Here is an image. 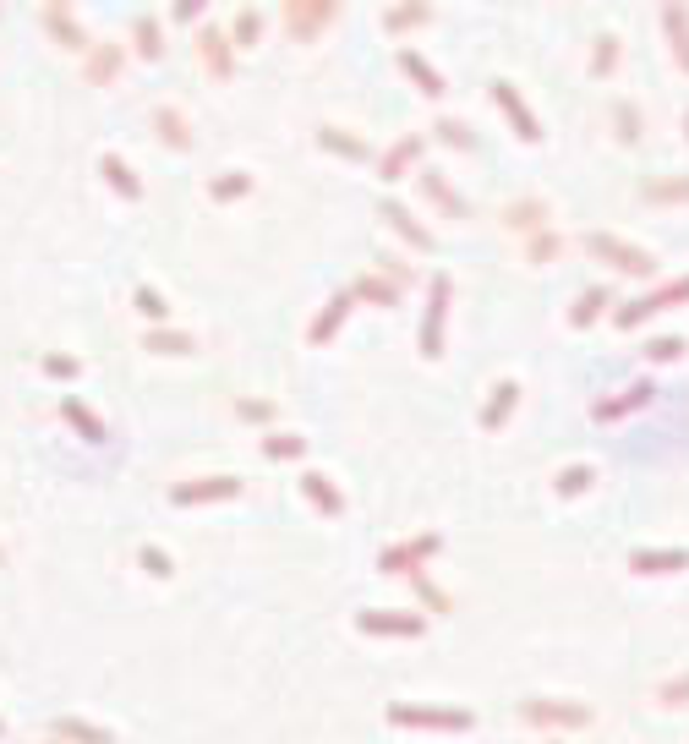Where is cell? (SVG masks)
I'll list each match as a JSON object with an SVG mask.
<instances>
[{
    "instance_id": "47",
    "label": "cell",
    "mask_w": 689,
    "mask_h": 744,
    "mask_svg": "<svg viewBox=\"0 0 689 744\" xmlns=\"http://www.w3.org/2000/svg\"><path fill=\"white\" fill-rule=\"evenodd\" d=\"M236 416H241V422H274V416H279V405L274 400H258V394H241V400H236Z\"/></svg>"
},
{
    "instance_id": "29",
    "label": "cell",
    "mask_w": 689,
    "mask_h": 744,
    "mask_svg": "<svg viewBox=\"0 0 689 744\" xmlns=\"http://www.w3.org/2000/svg\"><path fill=\"white\" fill-rule=\"evenodd\" d=\"M99 176L110 181V186H115V192H121V197H132V203H137V197H143V176H137V170L126 165L121 154H115V148H104V154H99Z\"/></svg>"
},
{
    "instance_id": "20",
    "label": "cell",
    "mask_w": 689,
    "mask_h": 744,
    "mask_svg": "<svg viewBox=\"0 0 689 744\" xmlns=\"http://www.w3.org/2000/svg\"><path fill=\"white\" fill-rule=\"evenodd\" d=\"M318 143L329 148V154L350 159V165H367V159H378V148H372L367 137L350 132V126H334V121H323V126H318Z\"/></svg>"
},
{
    "instance_id": "19",
    "label": "cell",
    "mask_w": 689,
    "mask_h": 744,
    "mask_svg": "<svg viewBox=\"0 0 689 744\" xmlns=\"http://www.w3.org/2000/svg\"><path fill=\"white\" fill-rule=\"evenodd\" d=\"M350 307H356V290H350V285H345V290H334V296L318 307V318L307 323V340H312V345H329L334 334H340V323L350 318Z\"/></svg>"
},
{
    "instance_id": "42",
    "label": "cell",
    "mask_w": 689,
    "mask_h": 744,
    "mask_svg": "<svg viewBox=\"0 0 689 744\" xmlns=\"http://www.w3.org/2000/svg\"><path fill=\"white\" fill-rule=\"evenodd\" d=\"M591 476H597V471H591L586 460L558 465V471H553V493H558V498H575V493H586V487H591Z\"/></svg>"
},
{
    "instance_id": "49",
    "label": "cell",
    "mask_w": 689,
    "mask_h": 744,
    "mask_svg": "<svg viewBox=\"0 0 689 744\" xmlns=\"http://www.w3.org/2000/svg\"><path fill=\"white\" fill-rule=\"evenodd\" d=\"M137 558H143L148 575H159V580H170V575H175V558L159 548V542H137Z\"/></svg>"
},
{
    "instance_id": "11",
    "label": "cell",
    "mask_w": 689,
    "mask_h": 744,
    "mask_svg": "<svg viewBox=\"0 0 689 744\" xmlns=\"http://www.w3.org/2000/svg\"><path fill=\"white\" fill-rule=\"evenodd\" d=\"M197 61H203L208 77H236V39H230V28H219V22H203L197 28Z\"/></svg>"
},
{
    "instance_id": "26",
    "label": "cell",
    "mask_w": 689,
    "mask_h": 744,
    "mask_svg": "<svg viewBox=\"0 0 689 744\" xmlns=\"http://www.w3.org/2000/svg\"><path fill=\"white\" fill-rule=\"evenodd\" d=\"M50 739H61V744H115V734L104 723H88V717H77V712H61L50 723Z\"/></svg>"
},
{
    "instance_id": "28",
    "label": "cell",
    "mask_w": 689,
    "mask_h": 744,
    "mask_svg": "<svg viewBox=\"0 0 689 744\" xmlns=\"http://www.w3.org/2000/svg\"><path fill=\"white\" fill-rule=\"evenodd\" d=\"M607 307H613V290H607V285H586L575 301H569V329H591Z\"/></svg>"
},
{
    "instance_id": "41",
    "label": "cell",
    "mask_w": 689,
    "mask_h": 744,
    "mask_svg": "<svg viewBox=\"0 0 689 744\" xmlns=\"http://www.w3.org/2000/svg\"><path fill=\"white\" fill-rule=\"evenodd\" d=\"M263 33V6H241L236 17H230V39H236V50H252Z\"/></svg>"
},
{
    "instance_id": "25",
    "label": "cell",
    "mask_w": 689,
    "mask_h": 744,
    "mask_svg": "<svg viewBox=\"0 0 689 744\" xmlns=\"http://www.w3.org/2000/svg\"><path fill=\"white\" fill-rule=\"evenodd\" d=\"M301 498H307L318 515H329V520H334V515H345V493L334 487V476H329V471H307V476H301Z\"/></svg>"
},
{
    "instance_id": "3",
    "label": "cell",
    "mask_w": 689,
    "mask_h": 744,
    "mask_svg": "<svg viewBox=\"0 0 689 744\" xmlns=\"http://www.w3.org/2000/svg\"><path fill=\"white\" fill-rule=\"evenodd\" d=\"M383 717L394 728H438V734H465L476 723L471 706H422V701H394Z\"/></svg>"
},
{
    "instance_id": "34",
    "label": "cell",
    "mask_w": 689,
    "mask_h": 744,
    "mask_svg": "<svg viewBox=\"0 0 689 744\" xmlns=\"http://www.w3.org/2000/svg\"><path fill=\"white\" fill-rule=\"evenodd\" d=\"M143 351H154V356H192L197 340L186 329H170V323H165V329H148L143 334Z\"/></svg>"
},
{
    "instance_id": "48",
    "label": "cell",
    "mask_w": 689,
    "mask_h": 744,
    "mask_svg": "<svg viewBox=\"0 0 689 744\" xmlns=\"http://www.w3.org/2000/svg\"><path fill=\"white\" fill-rule=\"evenodd\" d=\"M411 586H416V597H422L432 613H449V608H454V597H449V591H443V586H438V580H432V575H416Z\"/></svg>"
},
{
    "instance_id": "53",
    "label": "cell",
    "mask_w": 689,
    "mask_h": 744,
    "mask_svg": "<svg viewBox=\"0 0 689 744\" xmlns=\"http://www.w3.org/2000/svg\"><path fill=\"white\" fill-rule=\"evenodd\" d=\"M684 143H689V104H684Z\"/></svg>"
},
{
    "instance_id": "1",
    "label": "cell",
    "mask_w": 689,
    "mask_h": 744,
    "mask_svg": "<svg viewBox=\"0 0 689 744\" xmlns=\"http://www.w3.org/2000/svg\"><path fill=\"white\" fill-rule=\"evenodd\" d=\"M515 717L558 739V734H575V728H586L597 712H591L586 701H575V695H525V701H515Z\"/></svg>"
},
{
    "instance_id": "52",
    "label": "cell",
    "mask_w": 689,
    "mask_h": 744,
    "mask_svg": "<svg viewBox=\"0 0 689 744\" xmlns=\"http://www.w3.org/2000/svg\"><path fill=\"white\" fill-rule=\"evenodd\" d=\"M170 17H175V22H197V17H203V0H175Z\"/></svg>"
},
{
    "instance_id": "55",
    "label": "cell",
    "mask_w": 689,
    "mask_h": 744,
    "mask_svg": "<svg viewBox=\"0 0 689 744\" xmlns=\"http://www.w3.org/2000/svg\"><path fill=\"white\" fill-rule=\"evenodd\" d=\"M547 744H564V739H547Z\"/></svg>"
},
{
    "instance_id": "10",
    "label": "cell",
    "mask_w": 689,
    "mask_h": 744,
    "mask_svg": "<svg viewBox=\"0 0 689 744\" xmlns=\"http://www.w3.org/2000/svg\"><path fill=\"white\" fill-rule=\"evenodd\" d=\"M487 93H493V104L509 115V126H515L520 143H542V137H547V132H542V121H536V110L520 99V88L509 83V77H493V83H487Z\"/></svg>"
},
{
    "instance_id": "8",
    "label": "cell",
    "mask_w": 689,
    "mask_h": 744,
    "mask_svg": "<svg viewBox=\"0 0 689 744\" xmlns=\"http://www.w3.org/2000/svg\"><path fill=\"white\" fill-rule=\"evenodd\" d=\"M241 487H247V482H241V476H192V482H175L170 487V504L175 509H197V504H225V498H241Z\"/></svg>"
},
{
    "instance_id": "44",
    "label": "cell",
    "mask_w": 689,
    "mask_h": 744,
    "mask_svg": "<svg viewBox=\"0 0 689 744\" xmlns=\"http://www.w3.org/2000/svg\"><path fill=\"white\" fill-rule=\"evenodd\" d=\"M263 455L268 460H301L307 455V438L301 433H263Z\"/></svg>"
},
{
    "instance_id": "12",
    "label": "cell",
    "mask_w": 689,
    "mask_h": 744,
    "mask_svg": "<svg viewBox=\"0 0 689 744\" xmlns=\"http://www.w3.org/2000/svg\"><path fill=\"white\" fill-rule=\"evenodd\" d=\"M547 219H553V203L542 192H520L498 208V225L515 230V236H536V230H547Z\"/></svg>"
},
{
    "instance_id": "32",
    "label": "cell",
    "mask_w": 689,
    "mask_h": 744,
    "mask_svg": "<svg viewBox=\"0 0 689 744\" xmlns=\"http://www.w3.org/2000/svg\"><path fill=\"white\" fill-rule=\"evenodd\" d=\"M132 44H137L143 61H159V55H165V28H159L154 11H137L132 17Z\"/></svg>"
},
{
    "instance_id": "22",
    "label": "cell",
    "mask_w": 689,
    "mask_h": 744,
    "mask_svg": "<svg viewBox=\"0 0 689 744\" xmlns=\"http://www.w3.org/2000/svg\"><path fill=\"white\" fill-rule=\"evenodd\" d=\"M515 405H520V378H498L493 389H487V405L476 411V422H482L487 433H498V427L515 416Z\"/></svg>"
},
{
    "instance_id": "31",
    "label": "cell",
    "mask_w": 689,
    "mask_h": 744,
    "mask_svg": "<svg viewBox=\"0 0 689 744\" xmlns=\"http://www.w3.org/2000/svg\"><path fill=\"white\" fill-rule=\"evenodd\" d=\"M640 197L662 203V208H679V203H689V176H646L640 181Z\"/></svg>"
},
{
    "instance_id": "5",
    "label": "cell",
    "mask_w": 689,
    "mask_h": 744,
    "mask_svg": "<svg viewBox=\"0 0 689 744\" xmlns=\"http://www.w3.org/2000/svg\"><path fill=\"white\" fill-rule=\"evenodd\" d=\"M443 553V531H416V537L405 542H389V548L378 553V569L383 575H427V564Z\"/></svg>"
},
{
    "instance_id": "14",
    "label": "cell",
    "mask_w": 689,
    "mask_h": 744,
    "mask_svg": "<svg viewBox=\"0 0 689 744\" xmlns=\"http://www.w3.org/2000/svg\"><path fill=\"white\" fill-rule=\"evenodd\" d=\"M378 219H383V225H389L394 236L405 241V247H416V252H438V236H432V230H427V225H422V219H416L405 203H394V197H378Z\"/></svg>"
},
{
    "instance_id": "21",
    "label": "cell",
    "mask_w": 689,
    "mask_h": 744,
    "mask_svg": "<svg viewBox=\"0 0 689 744\" xmlns=\"http://www.w3.org/2000/svg\"><path fill=\"white\" fill-rule=\"evenodd\" d=\"M400 72L411 77V83L427 93V99H443V93H449V77H443L438 66H432L427 55L416 50V44H400Z\"/></svg>"
},
{
    "instance_id": "40",
    "label": "cell",
    "mask_w": 689,
    "mask_h": 744,
    "mask_svg": "<svg viewBox=\"0 0 689 744\" xmlns=\"http://www.w3.org/2000/svg\"><path fill=\"white\" fill-rule=\"evenodd\" d=\"M252 170H225V176H214L208 181V197H214V203H236V197H247L252 192Z\"/></svg>"
},
{
    "instance_id": "4",
    "label": "cell",
    "mask_w": 689,
    "mask_h": 744,
    "mask_svg": "<svg viewBox=\"0 0 689 744\" xmlns=\"http://www.w3.org/2000/svg\"><path fill=\"white\" fill-rule=\"evenodd\" d=\"M689 301V274H673V279H662L657 290H646V296H635V301H624V307H613L607 318L618 323V329H640V323H651L662 307H684Z\"/></svg>"
},
{
    "instance_id": "9",
    "label": "cell",
    "mask_w": 689,
    "mask_h": 744,
    "mask_svg": "<svg viewBox=\"0 0 689 744\" xmlns=\"http://www.w3.org/2000/svg\"><path fill=\"white\" fill-rule=\"evenodd\" d=\"M356 630L361 635H400V641H416V635H427V613H411V608H361L356 613Z\"/></svg>"
},
{
    "instance_id": "37",
    "label": "cell",
    "mask_w": 689,
    "mask_h": 744,
    "mask_svg": "<svg viewBox=\"0 0 689 744\" xmlns=\"http://www.w3.org/2000/svg\"><path fill=\"white\" fill-rule=\"evenodd\" d=\"M564 247H569V241L547 225V230H536V236H525V263H536V269H542V263L564 258Z\"/></svg>"
},
{
    "instance_id": "36",
    "label": "cell",
    "mask_w": 689,
    "mask_h": 744,
    "mask_svg": "<svg viewBox=\"0 0 689 744\" xmlns=\"http://www.w3.org/2000/svg\"><path fill=\"white\" fill-rule=\"evenodd\" d=\"M61 416H66V422H72L83 438H88V444H99V438H104V416H99V411H88V405L77 400V394H66V400H61Z\"/></svg>"
},
{
    "instance_id": "23",
    "label": "cell",
    "mask_w": 689,
    "mask_h": 744,
    "mask_svg": "<svg viewBox=\"0 0 689 744\" xmlns=\"http://www.w3.org/2000/svg\"><path fill=\"white\" fill-rule=\"evenodd\" d=\"M629 569L635 575H679V569H689V548H629Z\"/></svg>"
},
{
    "instance_id": "35",
    "label": "cell",
    "mask_w": 689,
    "mask_h": 744,
    "mask_svg": "<svg viewBox=\"0 0 689 744\" xmlns=\"http://www.w3.org/2000/svg\"><path fill=\"white\" fill-rule=\"evenodd\" d=\"M427 22H432L427 0H411V6H383V28H389V33H411V28H427Z\"/></svg>"
},
{
    "instance_id": "27",
    "label": "cell",
    "mask_w": 689,
    "mask_h": 744,
    "mask_svg": "<svg viewBox=\"0 0 689 744\" xmlns=\"http://www.w3.org/2000/svg\"><path fill=\"white\" fill-rule=\"evenodd\" d=\"M662 33H668V44H673L679 72L689 77V6L684 0H668V6H662Z\"/></svg>"
},
{
    "instance_id": "56",
    "label": "cell",
    "mask_w": 689,
    "mask_h": 744,
    "mask_svg": "<svg viewBox=\"0 0 689 744\" xmlns=\"http://www.w3.org/2000/svg\"><path fill=\"white\" fill-rule=\"evenodd\" d=\"M44 744H61V739H44Z\"/></svg>"
},
{
    "instance_id": "30",
    "label": "cell",
    "mask_w": 689,
    "mask_h": 744,
    "mask_svg": "<svg viewBox=\"0 0 689 744\" xmlns=\"http://www.w3.org/2000/svg\"><path fill=\"white\" fill-rule=\"evenodd\" d=\"M618 61H624V39L602 28L597 39H591V66H586V72L602 83V77H613V72H618Z\"/></svg>"
},
{
    "instance_id": "57",
    "label": "cell",
    "mask_w": 689,
    "mask_h": 744,
    "mask_svg": "<svg viewBox=\"0 0 689 744\" xmlns=\"http://www.w3.org/2000/svg\"><path fill=\"white\" fill-rule=\"evenodd\" d=\"M0 734H6V723H0Z\"/></svg>"
},
{
    "instance_id": "15",
    "label": "cell",
    "mask_w": 689,
    "mask_h": 744,
    "mask_svg": "<svg viewBox=\"0 0 689 744\" xmlns=\"http://www.w3.org/2000/svg\"><path fill=\"white\" fill-rule=\"evenodd\" d=\"M416 186H422V197H427L432 208H443L449 219H471V197H465L460 186L443 176V170H427V165H422V170H416Z\"/></svg>"
},
{
    "instance_id": "18",
    "label": "cell",
    "mask_w": 689,
    "mask_h": 744,
    "mask_svg": "<svg viewBox=\"0 0 689 744\" xmlns=\"http://www.w3.org/2000/svg\"><path fill=\"white\" fill-rule=\"evenodd\" d=\"M148 126L159 132V143H165V148H175V154H192V121H186L181 104L159 99L154 110H148Z\"/></svg>"
},
{
    "instance_id": "45",
    "label": "cell",
    "mask_w": 689,
    "mask_h": 744,
    "mask_svg": "<svg viewBox=\"0 0 689 744\" xmlns=\"http://www.w3.org/2000/svg\"><path fill=\"white\" fill-rule=\"evenodd\" d=\"M640 351H646V362H679V356H684V334H657V340H646V345H640Z\"/></svg>"
},
{
    "instance_id": "7",
    "label": "cell",
    "mask_w": 689,
    "mask_h": 744,
    "mask_svg": "<svg viewBox=\"0 0 689 744\" xmlns=\"http://www.w3.org/2000/svg\"><path fill=\"white\" fill-rule=\"evenodd\" d=\"M334 17H340V0H285L279 11L290 44H312L323 28H334Z\"/></svg>"
},
{
    "instance_id": "39",
    "label": "cell",
    "mask_w": 689,
    "mask_h": 744,
    "mask_svg": "<svg viewBox=\"0 0 689 744\" xmlns=\"http://www.w3.org/2000/svg\"><path fill=\"white\" fill-rule=\"evenodd\" d=\"M427 132H438V143H449V148H460V154H476V132L460 121V115H438V121L427 126Z\"/></svg>"
},
{
    "instance_id": "51",
    "label": "cell",
    "mask_w": 689,
    "mask_h": 744,
    "mask_svg": "<svg viewBox=\"0 0 689 744\" xmlns=\"http://www.w3.org/2000/svg\"><path fill=\"white\" fill-rule=\"evenodd\" d=\"M39 367L50 372V378H77V372H83V362H77V356H61V351H55V356H44Z\"/></svg>"
},
{
    "instance_id": "17",
    "label": "cell",
    "mask_w": 689,
    "mask_h": 744,
    "mask_svg": "<svg viewBox=\"0 0 689 744\" xmlns=\"http://www.w3.org/2000/svg\"><path fill=\"white\" fill-rule=\"evenodd\" d=\"M126 72V44L121 39H93V50L83 55V77L93 88H110Z\"/></svg>"
},
{
    "instance_id": "38",
    "label": "cell",
    "mask_w": 689,
    "mask_h": 744,
    "mask_svg": "<svg viewBox=\"0 0 689 744\" xmlns=\"http://www.w3.org/2000/svg\"><path fill=\"white\" fill-rule=\"evenodd\" d=\"M607 115H613V126H618V143H640L646 121H640V104L635 99H613V104H607Z\"/></svg>"
},
{
    "instance_id": "2",
    "label": "cell",
    "mask_w": 689,
    "mask_h": 744,
    "mask_svg": "<svg viewBox=\"0 0 689 744\" xmlns=\"http://www.w3.org/2000/svg\"><path fill=\"white\" fill-rule=\"evenodd\" d=\"M580 247H586L597 263H607V269L629 274V279H651V274L662 269V263H657V252L635 247V241L613 236V230H586V236H580Z\"/></svg>"
},
{
    "instance_id": "33",
    "label": "cell",
    "mask_w": 689,
    "mask_h": 744,
    "mask_svg": "<svg viewBox=\"0 0 689 744\" xmlns=\"http://www.w3.org/2000/svg\"><path fill=\"white\" fill-rule=\"evenodd\" d=\"M350 290H356V301H372V307H400V285H394V279H383L378 269L356 274V279H350Z\"/></svg>"
},
{
    "instance_id": "50",
    "label": "cell",
    "mask_w": 689,
    "mask_h": 744,
    "mask_svg": "<svg viewBox=\"0 0 689 744\" xmlns=\"http://www.w3.org/2000/svg\"><path fill=\"white\" fill-rule=\"evenodd\" d=\"M378 274L383 279H394V285H411V279H416V269H411V263H405V258H394V252H378Z\"/></svg>"
},
{
    "instance_id": "6",
    "label": "cell",
    "mask_w": 689,
    "mask_h": 744,
    "mask_svg": "<svg viewBox=\"0 0 689 744\" xmlns=\"http://www.w3.org/2000/svg\"><path fill=\"white\" fill-rule=\"evenodd\" d=\"M449 307H454V274L438 269L427 279V312H422V356L438 362L443 356V329H449Z\"/></svg>"
},
{
    "instance_id": "16",
    "label": "cell",
    "mask_w": 689,
    "mask_h": 744,
    "mask_svg": "<svg viewBox=\"0 0 689 744\" xmlns=\"http://www.w3.org/2000/svg\"><path fill=\"white\" fill-rule=\"evenodd\" d=\"M39 22H44V28H50L55 39H61L66 50H72V55H88V50H93L88 28L77 22V11L66 6V0H50V6H39Z\"/></svg>"
},
{
    "instance_id": "13",
    "label": "cell",
    "mask_w": 689,
    "mask_h": 744,
    "mask_svg": "<svg viewBox=\"0 0 689 744\" xmlns=\"http://www.w3.org/2000/svg\"><path fill=\"white\" fill-rule=\"evenodd\" d=\"M422 154H427V132H405V137H394L389 148L378 154V181H400V176H411L416 165H422Z\"/></svg>"
},
{
    "instance_id": "24",
    "label": "cell",
    "mask_w": 689,
    "mask_h": 744,
    "mask_svg": "<svg viewBox=\"0 0 689 744\" xmlns=\"http://www.w3.org/2000/svg\"><path fill=\"white\" fill-rule=\"evenodd\" d=\"M651 394H657V383H651V378H635L629 389H618L613 400H597V405H591V416H597V422H613V416H629V411H640V405H651Z\"/></svg>"
},
{
    "instance_id": "54",
    "label": "cell",
    "mask_w": 689,
    "mask_h": 744,
    "mask_svg": "<svg viewBox=\"0 0 689 744\" xmlns=\"http://www.w3.org/2000/svg\"><path fill=\"white\" fill-rule=\"evenodd\" d=\"M0 564H6V548H0Z\"/></svg>"
},
{
    "instance_id": "43",
    "label": "cell",
    "mask_w": 689,
    "mask_h": 744,
    "mask_svg": "<svg viewBox=\"0 0 689 744\" xmlns=\"http://www.w3.org/2000/svg\"><path fill=\"white\" fill-rule=\"evenodd\" d=\"M132 301H137V312H143V318L154 323V329H165V323H170V301L159 296L154 285H137V290H132Z\"/></svg>"
},
{
    "instance_id": "46",
    "label": "cell",
    "mask_w": 689,
    "mask_h": 744,
    "mask_svg": "<svg viewBox=\"0 0 689 744\" xmlns=\"http://www.w3.org/2000/svg\"><path fill=\"white\" fill-rule=\"evenodd\" d=\"M657 706H689V668L668 673V679L657 684Z\"/></svg>"
}]
</instances>
